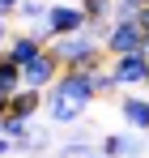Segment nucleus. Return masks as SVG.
Returning a JSON list of instances; mask_svg holds the SVG:
<instances>
[{"label":"nucleus","mask_w":149,"mask_h":158,"mask_svg":"<svg viewBox=\"0 0 149 158\" xmlns=\"http://www.w3.org/2000/svg\"><path fill=\"white\" fill-rule=\"evenodd\" d=\"M43 47H47V43H43L34 30H26V34H13V39H9L4 56H9V60H17V64H26V60H34V56L43 52Z\"/></svg>","instance_id":"obj_9"},{"label":"nucleus","mask_w":149,"mask_h":158,"mask_svg":"<svg viewBox=\"0 0 149 158\" xmlns=\"http://www.w3.org/2000/svg\"><path fill=\"white\" fill-rule=\"evenodd\" d=\"M47 150H51V132L38 124V128L30 132V154H34V158H47Z\"/></svg>","instance_id":"obj_15"},{"label":"nucleus","mask_w":149,"mask_h":158,"mask_svg":"<svg viewBox=\"0 0 149 158\" xmlns=\"http://www.w3.org/2000/svg\"><path fill=\"white\" fill-rule=\"evenodd\" d=\"M145 56H149V34H145Z\"/></svg>","instance_id":"obj_21"},{"label":"nucleus","mask_w":149,"mask_h":158,"mask_svg":"<svg viewBox=\"0 0 149 158\" xmlns=\"http://www.w3.org/2000/svg\"><path fill=\"white\" fill-rule=\"evenodd\" d=\"M22 85H26V81H22V64H17V60H9V56L0 52V94L9 98V94H17Z\"/></svg>","instance_id":"obj_13"},{"label":"nucleus","mask_w":149,"mask_h":158,"mask_svg":"<svg viewBox=\"0 0 149 158\" xmlns=\"http://www.w3.org/2000/svg\"><path fill=\"white\" fill-rule=\"evenodd\" d=\"M47 26L55 30V39H60V34H77V30H85V26H90V13H85L81 4H51Z\"/></svg>","instance_id":"obj_7"},{"label":"nucleus","mask_w":149,"mask_h":158,"mask_svg":"<svg viewBox=\"0 0 149 158\" xmlns=\"http://www.w3.org/2000/svg\"><path fill=\"white\" fill-rule=\"evenodd\" d=\"M38 107H47V98H43V90H34V85H22L17 94H9V111H13V115L34 120V115H38Z\"/></svg>","instance_id":"obj_10"},{"label":"nucleus","mask_w":149,"mask_h":158,"mask_svg":"<svg viewBox=\"0 0 149 158\" xmlns=\"http://www.w3.org/2000/svg\"><path fill=\"white\" fill-rule=\"evenodd\" d=\"M43 98H47V120L51 124H77V120L85 115L81 107H73L68 98H60L55 90H43Z\"/></svg>","instance_id":"obj_11"},{"label":"nucleus","mask_w":149,"mask_h":158,"mask_svg":"<svg viewBox=\"0 0 149 158\" xmlns=\"http://www.w3.org/2000/svg\"><path fill=\"white\" fill-rule=\"evenodd\" d=\"M102 47H107V56H111V60H115V56L145 52V30H141V22H115V26H111V34L102 39Z\"/></svg>","instance_id":"obj_4"},{"label":"nucleus","mask_w":149,"mask_h":158,"mask_svg":"<svg viewBox=\"0 0 149 158\" xmlns=\"http://www.w3.org/2000/svg\"><path fill=\"white\" fill-rule=\"evenodd\" d=\"M17 4H22V0H0V17H4V22L17 17Z\"/></svg>","instance_id":"obj_18"},{"label":"nucleus","mask_w":149,"mask_h":158,"mask_svg":"<svg viewBox=\"0 0 149 158\" xmlns=\"http://www.w3.org/2000/svg\"><path fill=\"white\" fill-rule=\"evenodd\" d=\"M51 52L60 56V64H64V69H102V60H107V47H102L90 30L60 34V39L51 43Z\"/></svg>","instance_id":"obj_1"},{"label":"nucleus","mask_w":149,"mask_h":158,"mask_svg":"<svg viewBox=\"0 0 149 158\" xmlns=\"http://www.w3.org/2000/svg\"><path fill=\"white\" fill-rule=\"evenodd\" d=\"M4 115H9V98L0 94V120H4Z\"/></svg>","instance_id":"obj_20"},{"label":"nucleus","mask_w":149,"mask_h":158,"mask_svg":"<svg viewBox=\"0 0 149 158\" xmlns=\"http://www.w3.org/2000/svg\"><path fill=\"white\" fill-rule=\"evenodd\" d=\"M111 73H115V81H119V85H128V90H136V85H149V56H145V52L115 56Z\"/></svg>","instance_id":"obj_5"},{"label":"nucleus","mask_w":149,"mask_h":158,"mask_svg":"<svg viewBox=\"0 0 149 158\" xmlns=\"http://www.w3.org/2000/svg\"><path fill=\"white\" fill-rule=\"evenodd\" d=\"M77 4H81L90 17H111V13H115V0H77Z\"/></svg>","instance_id":"obj_17"},{"label":"nucleus","mask_w":149,"mask_h":158,"mask_svg":"<svg viewBox=\"0 0 149 158\" xmlns=\"http://www.w3.org/2000/svg\"><path fill=\"white\" fill-rule=\"evenodd\" d=\"M119 115H124L136 132H149V98L145 94H124V98H119Z\"/></svg>","instance_id":"obj_8"},{"label":"nucleus","mask_w":149,"mask_h":158,"mask_svg":"<svg viewBox=\"0 0 149 158\" xmlns=\"http://www.w3.org/2000/svg\"><path fill=\"white\" fill-rule=\"evenodd\" d=\"M90 158H102V154H98V150H94V154H90Z\"/></svg>","instance_id":"obj_22"},{"label":"nucleus","mask_w":149,"mask_h":158,"mask_svg":"<svg viewBox=\"0 0 149 158\" xmlns=\"http://www.w3.org/2000/svg\"><path fill=\"white\" fill-rule=\"evenodd\" d=\"M94 150H98V141H94L85 128H77V132H68V137H64V145H60V158H90Z\"/></svg>","instance_id":"obj_12"},{"label":"nucleus","mask_w":149,"mask_h":158,"mask_svg":"<svg viewBox=\"0 0 149 158\" xmlns=\"http://www.w3.org/2000/svg\"><path fill=\"white\" fill-rule=\"evenodd\" d=\"M51 90H55L60 98H68L73 107H81V111L98 98V90H94V69H64Z\"/></svg>","instance_id":"obj_2"},{"label":"nucleus","mask_w":149,"mask_h":158,"mask_svg":"<svg viewBox=\"0 0 149 158\" xmlns=\"http://www.w3.org/2000/svg\"><path fill=\"white\" fill-rule=\"evenodd\" d=\"M13 150H17V141H13V137H4V132H0V158H9V154H13Z\"/></svg>","instance_id":"obj_19"},{"label":"nucleus","mask_w":149,"mask_h":158,"mask_svg":"<svg viewBox=\"0 0 149 158\" xmlns=\"http://www.w3.org/2000/svg\"><path fill=\"white\" fill-rule=\"evenodd\" d=\"M145 141H149V132H145Z\"/></svg>","instance_id":"obj_23"},{"label":"nucleus","mask_w":149,"mask_h":158,"mask_svg":"<svg viewBox=\"0 0 149 158\" xmlns=\"http://www.w3.org/2000/svg\"><path fill=\"white\" fill-rule=\"evenodd\" d=\"M47 13H51L47 0H22V4H17V17H22V22H30V26L47 22Z\"/></svg>","instance_id":"obj_14"},{"label":"nucleus","mask_w":149,"mask_h":158,"mask_svg":"<svg viewBox=\"0 0 149 158\" xmlns=\"http://www.w3.org/2000/svg\"><path fill=\"white\" fill-rule=\"evenodd\" d=\"M94 90H98V98L102 94H115V90H119L115 73H111V69H94Z\"/></svg>","instance_id":"obj_16"},{"label":"nucleus","mask_w":149,"mask_h":158,"mask_svg":"<svg viewBox=\"0 0 149 158\" xmlns=\"http://www.w3.org/2000/svg\"><path fill=\"white\" fill-rule=\"evenodd\" d=\"M145 132L141 137H132V132H107V137H98V154L102 158H141V150H145Z\"/></svg>","instance_id":"obj_6"},{"label":"nucleus","mask_w":149,"mask_h":158,"mask_svg":"<svg viewBox=\"0 0 149 158\" xmlns=\"http://www.w3.org/2000/svg\"><path fill=\"white\" fill-rule=\"evenodd\" d=\"M60 73H64V64H60V56L51 52V47H43L34 60H26V64H22V81H26V85H34V90H51V85L60 81Z\"/></svg>","instance_id":"obj_3"}]
</instances>
